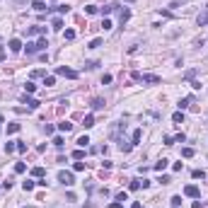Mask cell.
I'll use <instances>...</instances> for the list:
<instances>
[{
  "label": "cell",
  "instance_id": "45",
  "mask_svg": "<svg viewBox=\"0 0 208 208\" xmlns=\"http://www.w3.org/2000/svg\"><path fill=\"white\" fill-rule=\"evenodd\" d=\"M184 140H186L184 133H177V136H174V143H184Z\"/></svg>",
  "mask_w": 208,
  "mask_h": 208
},
{
  "label": "cell",
  "instance_id": "41",
  "mask_svg": "<svg viewBox=\"0 0 208 208\" xmlns=\"http://www.w3.org/2000/svg\"><path fill=\"white\" fill-rule=\"evenodd\" d=\"M12 150H17V145L15 143H5V152H12Z\"/></svg>",
  "mask_w": 208,
  "mask_h": 208
},
{
  "label": "cell",
  "instance_id": "1",
  "mask_svg": "<svg viewBox=\"0 0 208 208\" xmlns=\"http://www.w3.org/2000/svg\"><path fill=\"white\" fill-rule=\"evenodd\" d=\"M58 181H61L63 186H73V184H75V177H73V172H66V170H63V172H58Z\"/></svg>",
  "mask_w": 208,
  "mask_h": 208
},
{
  "label": "cell",
  "instance_id": "5",
  "mask_svg": "<svg viewBox=\"0 0 208 208\" xmlns=\"http://www.w3.org/2000/svg\"><path fill=\"white\" fill-rule=\"evenodd\" d=\"M140 80L143 82H150V85H160L162 82V77H157V75H140Z\"/></svg>",
  "mask_w": 208,
  "mask_h": 208
},
{
  "label": "cell",
  "instance_id": "10",
  "mask_svg": "<svg viewBox=\"0 0 208 208\" xmlns=\"http://www.w3.org/2000/svg\"><path fill=\"white\" fill-rule=\"evenodd\" d=\"M82 126H85V128H92V126H95V116H92V114H87V116L82 119Z\"/></svg>",
  "mask_w": 208,
  "mask_h": 208
},
{
  "label": "cell",
  "instance_id": "30",
  "mask_svg": "<svg viewBox=\"0 0 208 208\" xmlns=\"http://www.w3.org/2000/svg\"><path fill=\"white\" fill-rule=\"evenodd\" d=\"M22 189H24V191H32V189H34V181H32V179H27V181L22 184Z\"/></svg>",
  "mask_w": 208,
  "mask_h": 208
},
{
  "label": "cell",
  "instance_id": "13",
  "mask_svg": "<svg viewBox=\"0 0 208 208\" xmlns=\"http://www.w3.org/2000/svg\"><path fill=\"white\" fill-rule=\"evenodd\" d=\"M70 128H73V124H70V121H61V124H58V131H63V133H68Z\"/></svg>",
  "mask_w": 208,
  "mask_h": 208
},
{
  "label": "cell",
  "instance_id": "46",
  "mask_svg": "<svg viewBox=\"0 0 208 208\" xmlns=\"http://www.w3.org/2000/svg\"><path fill=\"white\" fill-rule=\"evenodd\" d=\"M73 157H75V160H82V157H85V152H82V150H75V152H73Z\"/></svg>",
  "mask_w": 208,
  "mask_h": 208
},
{
  "label": "cell",
  "instance_id": "21",
  "mask_svg": "<svg viewBox=\"0 0 208 208\" xmlns=\"http://www.w3.org/2000/svg\"><path fill=\"white\" fill-rule=\"evenodd\" d=\"M181 157H194V148H181Z\"/></svg>",
  "mask_w": 208,
  "mask_h": 208
},
{
  "label": "cell",
  "instance_id": "20",
  "mask_svg": "<svg viewBox=\"0 0 208 208\" xmlns=\"http://www.w3.org/2000/svg\"><path fill=\"white\" fill-rule=\"evenodd\" d=\"M15 172H17V174H24V172H27V165H24V162H17V165H15Z\"/></svg>",
  "mask_w": 208,
  "mask_h": 208
},
{
  "label": "cell",
  "instance_id": "32",
  "mask_svg": "<svg viewBox=\"0 0 208 208\" xmlns=\"http://www.w3.org/2000/svg\"><path fill=\"white\" fill-rule=\"evenodd\" d=\"M87 143H90V138H87V136H80V138H77V145H80V148H85Z\"/></svg>",
  "mask_w": 208,
  "mask_h": 208
},
{
  "label": "cell",
  "instance_id": "38",
  "mask_svg": "<svg viewBox=\"0 0 208 208\" xmlns=\"http://www.w3.org/2000/svg\"><path fill=\"white\" fill-rule=\"evenodd\" d=\"M56 10H58V12H61V15H66V12H70V5H58V7H56Z\"/></svg>",
  "mask_w": 208,
  "mask_h": 208
},
{
  "label": "cell",
  "instance_id": "27",
  "mask_svg": "<svg viewBox=\"0 0 208 208\" xmlns=\"http://www.w3.org/2000/svg\"><path fill=\"white\" fill-rule=\"evenodd\" d=\"M85 12H87V15H97V12H99V7H95V5H87V7H85Z\"/></svg>",
  "mask_w": 208,
  "mask_h": 208
},
{
  "label": "cell",
  "instance_id": "28",
  "mask_svg": "<svg viewBox=\"0 0 208 208\" xmlns=\"http://www.w3.org/2000/svg\"><path fill=\"white\" fill-rule=\"evenodd\" d=\"M51 27H53V29H61V27H63V20H61V17H56V20L51 22Z\"/></svg>",
  "mask_w": 208,
  "mask_h": 208
},
{
  "label": "cell",
  "instance_id": "6",
  "mask_svg": "<svg viewBox=\"0 0 208 208\" xmlns=\"http://www.w3.org/2000/svg\"><path fill=\"white\" fill-rule=\"evenodd\" d=\"M196 22H199V27H206V24H208V5L203 7V12L196 17Z\"/></svg>",
  "mask_w": 208,
  "mask_h": 208
},
{
  "label": "cell",
  "instance_id": "14",
  "mask_svg": "<svg viewBox=\"0 0 208 208\" xmlns=\"http://www.w3.org/2000/svg\"><path fill=\"white\" fill-rule=\"evenodd\" d=\"M155 170H157V172L167 170V160H165V157H162V160H157V162H155Z\"/></svg>",
  "mask_w": 208,
  "mask_h": 208
},
{
  "label": "cell",
  "instance_id": "48",
  "mask_svg": "<svg viewBox=\"0 0 208 208\" xmlns=\"http://www.w3.org/2000/svg\"><path fill=\"white\" fill-rule=\"evenodd\" d=\"M102 29H104V32H109V29H111V22H109V20H104V22H102Z\"/></svg>",
  "mask_w": 208,
  "mask_h": 208
},
{
  "label": "cell",
  "instance_id": "43",
  "mask_svg": "<svg viewBox=\"0 0 208 208\" xmlns=\"http://www.w3.org/2000/svg\"><path fill=\"white\" fill-rule=\"evenodd\" d=\"M73 170H75V172H85V162H75Z\"/></svg>",
  "mask_w": 208,
  "mask_h": 208
},
{
  "label": "cell",
  "instance_id": "55",
  "mask_svg": "<svg viewBox=\"0 0 208 208\" xmlns=\"http://www.w3.org/2000/svg\"><path fill=\"white\" fill-rule=\"evenodd\" d=\"M0 63H2V53H0Z\"/></svg>",
  "mask_w": 208,
  "mask_h": 208
},
{
  "label": "cell",
  "instance_id": "22",
  "mask_svg": "<svg viewBox=\"0 0 208 208\" xmlns=\"http://www.w3.org/2000/svg\"><path fill=\"white\" fill-rule=\"evenodd\" d=\"M63 39H66V41H73V39H75V32H73V29H66V32H63Z\"/></svg>",
  "mask_w": 208,
  "mask_h": 208
},
{
  "label": "cell",
  "instance_id": "2",
  "mask_svg": "<svg viewBox=\"0 0 208 208\" xmlns=\"http://www.w3.org/2000/svg\"><path fill=\"white\" fill-rule=\"evenodd\" d=\"M184 196H189V199H201V189L194 186V184H186V186H184Z\"/></svg>",
  "mask_w": 208,
  "mask_h": 208
},
{
  "label": "cell",
  "instance_id": "47",
  "mask_svg": "<svg viewBox=\"0 0 208 208\" xmlns=\"http://www.w3.org/2000/svg\"><path fill=\"white\" fill-rule=\"evenodd\" d=\"M157 181H160V184H170V181H172V179H170V177H165V174H162V177H157Z\"/></svg>",
  "mask_w": 208,
  "mask_h": 208
},
{
  "label": "cell",
  "instance_id": "37",
  "mask_svg": "<svg viewBox=\"0 0 208 208\" xmlns=\"http://www.w3.org/2000/svg\"><path fill=\"white\" fill-rule=\"evenodd\" d=\"M116 201H119V203H121V201H128V196H126V191H119V194H116Z\"/></svg>",
  "mask_w": 208,
  "mask_h": 208
},
{
  "label": "cell",
  "instance_id": "25",
  "mask_svg": "<svg viewBox=\"0 0 208 208\" xmlns=\"http://www.w3.org/2000/svg\"><path fill=\"white\" fill-rule=\"evenodd\" d=\"M128 189H131V191H138L140 189V179H133V181L128 184Z\"/></svg>",
  "mask_w": 208,
  "mask_h": 208
},
{
  "label": "cell",
  "instance_id": "17",
  "mask_svg": "<svg viewBox=\"0 0 208 208\" xmlns=\"http://www.w3.org/2000/svg\"><path fill=\"white\" fill-rule=\"evenodd\" d=\"M128 17H131V10H121V17H119V20H121V24H126V22H128Z\"/></svg>",
  "mask_w": 208,
  "mask_h": 208
},
{
  "label": "cell",
  "instance_id": "12",
  "mask_svg": "<svg viewBox=\"0 0 208 208\" xmlns=\"http://www.w3.org/2000/svg\"><path fill=\"white\" fill-rule=\"evenodd\" d=\"M32 7H34L36 12H44V10H46V2H41V0H34V2H32Z\"/></svg>",
  "mask_w": 208,
  "mask_h": 208
},
{
  "label": "cell",
  "instance_id": "3",
  "mask_svg": "<svg viewBox=\"0 0 208 208\" xmlns=\"http://www.w3.org/2000/svg\"><path fill=\"white\" fill-rule=\"evenodd\" d=\"M56 73H58V75H63V77H70V80H75V77H77V70L66 68V66H58V68H56Z\"/></svg>",
  "mask_w": 208,
  "mask_h": 208
},
{
  "label": "cell",
  "instance_id": "51",
  "mask_svg": "<svg viewBox=\"0 0 208 208\" xmlns=\"http://www.w3.org/2000/svg\"><path fill=\"white\" fill-rule=\"evenodd\" d=\"M184 2H186V0H172V7H181Z\"/></svg>",
  "mask_w": 208,
  "mask_h": 208
},
{
  "label": "cell",
  "instance_id": "7",
  "mask_svg": "<svg viewBox=\"0 0 208 208\" xmlns=\"http://www.w3.org/2000/svg\"><path fill=\"white\" fill-rule=\"evenodd\" d=\"M32 34H46V27H41V24L29 27V29H27V36H32Z\"/></svg>",
  "mask_w": 208,
  "mask_h": 208
},
{
  "label": "cell",
  "instance_id": "56",
  "mask_svg": "<svg viewBox=\"0 0 208 208\" xmlns=\"http://www.w3.org/2000/svg\"><path fill=\"white\" fill-rule=\"evenodd\" d=\"M0 124H2V119H0Z\"/></svg>",
  "mask_w": 208,
  "mask_h": 208
},
{
  "label": "cell",
  "instance_id": "19",
  "mask_svg": "<svg viewBox=\"0 0 208 208\" xmlns=\"http://www.w3.org/2000/svg\"><path fill=\"white\" fill-rule=\"evenodd\" d=\"M92 109H104V99L95 97V99H92Z\"/></svg>",
  "mask_w": 208,
  "mask_h": 208
},
{
  "label": "cell",
  "instance_id": "34",
  "mask_svg": "<svg viewBox=\"0 0 208 208\" xmlns=\"http://www.w3.org/2000/svg\"><path fill=\"white\" fill-rule=\"evenodd\" d=\"M36 46H39V51H44V48L48 46V41H46V39H39V41H36Z\"/></svg>",
  "mask_w": 208,
  "mask_h": 208
},
{
  "label": "cell",
  "instance_id": "53",
  "mask_svg": "<svg viewBox=\"0 0 208 208\" xmlns=\"http://www.w3.org/2000/svg\"><path fill=\"white\" fill-rule=\"evenodd\" d=\"M191 208H201V201H194V203H191Z\"/></svg>",
  "mask_w": 208,
  "mask_h": 208
},
{
  "label": "cell",
  "instance_id": "50",
  "mask_svg": "<svg viewBox=\"0 0 208 208\" xmlns=\"http://www.w3.org/2000/svg\"><path fill=\"white\" fill-rule=\"evenodd\" d=\"M97 66H99V61H90V63H87V68H90V70H95Z\"/></svg>",
  "mask_w": 208,
  "mask_h": 208
},
{
  "label": "cell",
  "instance_id": "35",
  "mask_svg": "<svg viewBox=\"0 0 208 208\" xmlns=\"http://www.w3.org/2000/svg\"><path fill=\"white\" fill-rule=\"evenodd\" d=\"M184 77H186V80H189V82H191V80H194V77H196V70H186V73H184Z\"/></svg>",
  "mask_w": 208,
  "mask_h": 208
},
{
  "label": "cell",
  "instance_id": "40",
  "mask_svg": "<svg viewBox=\"0 0 208 208\" xmlns=\"http://www.w3.org/2000/svg\"><path fill=\"white\" fill-rule=\"evenodd\" d=\"M172 206H174V208L181 206V196H172Z\"/></svg>",
  "mask_w": 208,
  "mask_h": 208
},
{
  "label": "cell",
  "instance_id": "36",
  "mask_svg": "<svg viewBox=\"0 0 208 208\" xmlns=\"http://www.w3.org/2000/svg\"><path fill=\"white\" fill-rule=\"evenodd\" d=\"M44 85H46V87H51V85H56V77H53V75H48V77L44 80Z\"/></svg>",
  "mask_w": 208,
  "mask_h": 208
},
{
  "label": "cell",
  "instance_id": "54",
  "mask_svg": "<svg viewBox=\"0 0 208 208\" xmlns=\"http://www.w3.org/2000/svg\"><path fill=\"white\" fill-rule=\"evenodd\" d=\"M131 208H140V203H138V201H136V203H131Z\"/></svg>",
  "mask_w": 208,
  "mask_h": 208
},
{
  "label": "cell",
  "instance_id": "8",
  "mask_svg": "<svg viewBox=\"0 0 208 208\" xmlns=\"http://www.w3.org/2000/svg\"><path fill=\"white\" fill-rule=\"evenodd\" d=\"M194 104V97H184V99H179V111H184V109H189Z\"/></svg>",
  "mask_w": 208,
  "mask_h": 208
},
{
  "label": "cell",
  "instance_id": "18",
  "mask_svg": "<svg viewBox=\"0 0 208 208\" xmlns=\"http://www.w3.org/2000/svg\"><path fill=\"white\" fill-rule=\"evenodd\" d=\"M119 148H121L124 152H131V148H133V143H126V140H121V143H119Z\"/></svg>",
  "mask_w": 208,
  "mask_h": 208
},
{
  "label": "cell",
  "instance_id": "44",
  "mask_svg": "<svg viewBox=\"0 0 208 208\" xmlns=\"http://www.w3.org/2000/svg\"><path fill=\"white\" fill-rule=\"evenodd\" d=\"M109 82H111V75H109V73H104V75H102V85H109Z\"/></svg>",
  "mask_w": 208,
  "mask_h": 208
},
{
  "label": "cell",
  "instance_id": "16",
  "mask_svg": "<svg viewBox=\"0 0 208 208\" xmlns=\"http://www.w3.org/2000/svg\"><path fill=\"white\" fill-rule=\"evenodd\" d=\"M32 174H34L36 179H41V177L46 174V170H44V167H32Z\"/></svg>",
  "mask_w": 208,
  "mask_h": 208
},
{
  "label": "cell",
  "instance_id": "33",
  "mask_svg": "<svg viewBox=\"0 0 208 208\" xmlns=\"http://www.w3.org/2000/svg\"><path fill=\"white\" fill-rule=\"evenodd\" d=\"M99 46H102V39H92L90 41V48H99Z\"/></svg>",
  "mask_w": 208,
  "mask_h": 208
},
{
  "label": "cell",
  "instance_id": "49",
  "mask_svg": "<svg viewBox=\"0 0 208 208\" xmlns=\"http://www.w3.org/2000/svg\"><path fill=\"white\" fill-rule=\"evenodd\" d=\"M44 131H46V136H51V133H53V126H51V124H46V126H44Z\"/></svg>",
  "mask_w": 208,
  "mask_h": 208
},
{
  "label": "cell",
  "instance_id": "11",
  "mask_svg": "<svg viewBox=\"0 0 208 208\" xmlns=\"http://www.w3.org/2000/svg\"><path fill=\"white\" fill-rule=\"evenodd\" d=\"M172 121H174V124H184V111H174Z\"/></svg>",
  "mask_w": 208,
  "mask_h": 208
},
{
  "label": "cell",
  "instance_id": "42",
  "mask_svg": "<svg viewBox=\"0 0 208 208\" xmlns=\"http://www.w3.org/2000/svg\"><path fill=\"white\" fill-rule=\"evenodd\" d=\"M17 152H27V143L20 140V143H17Z\"/></svg>",
  "mask_w": 208,
  "mask_h": 208
},
{
  "label": "cell",
  "instance_id": "29",
  "mask_svg": "<svg viewBox=\"0 0 208 208\" xmlns=\"http://www.w3.org/2000/svg\"><path fill=\"white\" fill-rule=\"evenodd\" d=\"M20 128H22V126H20V124H10V126H7V133H17V131H20Z\"/></svg>",
  "mask_w": 208,
  "mask_h": 208
},
{
  "label": "cell",
  "instance_id": "52",
  "mask_svg": "<svg viewBox=\"0 0 208 208\" xmlns=\"http://www.w3.org/2000/svg\"><path fill=\"white\" fill-rule=\"evenodd\" d=\"M109 208H124V206H121L119 201H114V203H109Z\"/></svg>",
  "mask_w": 208,
  "mask_h": 208
},
{
  "label": "cell",
  "instance_id": "4",
  "mask_svg": "<svg viewBox=\"0 0 208 208\" xmlns=\"http://www.w3.org/2000/svg\"><path fill=\"white\" fill-rule=\"evenodd\" d=\"M7 46H10V51H12V53H20V51H22V41H20V39H10V44H7Z\"/></svg>",
  "mask_w": 208,
  "mask_h": 208
},
{
  "label": "cell",
  "instance_id": "26",
  "mask_svg": "<svg viewBox=\"0 0 208 208\" xmlns=\"http://www.w3.org/2000/svg\"><path fill=\"white\" fill-rule=\"evenodd\" d=\"M191 177H194V179H203V177H206V172H203V170H194V172H191Z\"/></svg>",
  "mask_w": 208,
  "mask_h": 208
},
{
  "label": "cell",
  "instance_id": "24",
  "mask_svg": "<svg viewBox=\"0 0 208 208\" xmlns=\"http://www.w3.org/2000/svg\"><path fill=\"white\" fill-rule=\"evenodd\" d=\"M36 51H39V46H36V44H32V41H29V44H27V53L32 56V53H36Z\"/></svg>",
  "mask_w": 208,
  "mask_h": 208
},
{
  "label": "cell",
  "instance_id": "23",
  "mask_svg": "<svg viewBox=\"0 0 208 208\" xmlns=\"http://www.w3.org/2000/svg\"><path fill=\"white\" fill-rule=\"evenodd\" d=\"M24 92H29V95L36 92V85H34V82H24Z\"/></svg>",
  "mask_w": 208,
  "mask_h": 208
},
{
  "label": "cell",
  "instance_id": "15",
  "mask_svg": "<svg viewBox=\"0 0 208 208\" xmlns=\"http://www.w3.org/2000/svg\"><path fill=\"white\" fill-rule=\"evenodd\" d=\"M140 138H143V131H140V128H136V131H133V140H131V143H133V145H138Z\"/></svg>",
  "mask_w": 208,
  "mask_h": 208
},
{
  "label": "cell",
  "instance_id": "31",
  "mask_svg": "<svg viewBox=\"0 0 208 208\" xmlns=\"http://www.w3.org/2000/svg\"><path fill=\"white\" fill-rule=\"evenodd\" d=\"M119 5H106V7H102V15H109V12H114Z\"/></svg>",
  "mask_w": 208,
  "mask_h": 208
},
{
  "label": "cell",
  "instance_id": "39",
  "mask_svg": "<svg viewBox=\"0 0 208 208\" xmlns=\"http://www.w3.org/2000/svg\"><path fill=\"white\" fill-rule=\"evenodd\" d=\"M63 143H66V140L61 138V136H56V138H53V145H56V148H63Z\"/></svg>",
  "mask_w": 208,
  "mask_h": 208
},
{
  "label": "cell",
  "instance_id": "9",
  "mask_svg": "<svg viewBox=\"0 0 208 208\" xmlns=\"http://www.w3.org/2000/svg\"><path fill=\"white\" fill-rule=\"evenodd\" d=\"M22 102L27 104V106H29V109H36V106H39V104H41V102H36L34 97H27V95H24V97H22Z\"/></svg>",
  "mask_w": 208,
  "mask_h": 208
}]
</instances>
